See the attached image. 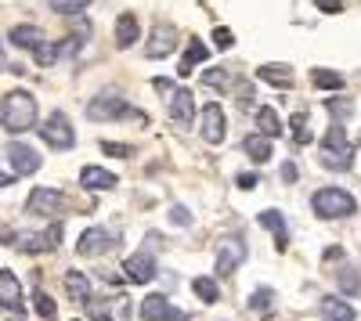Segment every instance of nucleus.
Returning <instances> with one entry per match:
<instances>
[{
    "instance_id": "31",
    "label": "nucleus",
    "mask_w": 361,
    "mask_h": 321,
    "mask_svg": "<svg viewBox=\"0 0 361 321\" xmlns=\"http://www.w3.org/2000/svg\"><path fill=\"white\" fill-rule=\"evenodd\" d=\"M33 307H37V314H40L44 321H54V317H58V307H54V300H51L47 293H40V289L33 293Z\"/></svg>"
},
{
    "instance_id": "35",
    "label": "nucleus",
    "mask_w": 361,
    "mask_h": 321,
    "mask_svg": "<svg viewBox=\"0 0 361 321\" xmlns=\"http://www.w3.org/2000/svg\"><path fill=\"white\" fill-rule=\"evenodd\" d=\"M271 303H275V289H264V285H260L257 293L250 296V307H253V310H271Z\"/></svg>"
},
{
    "instance_id": "20",
    "label": "nucleus",
    "mask_w": 361,
    "mask_h": 321,
    "mask_svg": "<svg viewBox=\"0 0 361 321\" xmlns=\"http://www.w3.org/2000/svg\"><path fill=\"white\" fill-rule=\"evenodd\" d=\"M0 293H4V300H0V303L11 307L15 314H22V289H18V278H15L8 268L0 271Z\"/></svg>"
},
{
    "instance_id": "36",
    "label": "nucleus",
    "mask_w": 361,
    "mask_h": 321,
    "mask_svg": "<svg viewBox=\"0 0 361 321\" xmlns=\"http://www.w3.org/2000/svg\"><path fill=\"white\" fill-rule=\"evenodd\" d=\"M231 44H235V33H231V29H224V25H217L214 29V47L217 51H231Z\"/></svg>"
},
{
    "instance_id": "4",
    "label": "nucleus",
    "mask_w": 361,
    "mask_h": 321,
    "mask_svg": "<svg viewBox=\"0 0 361 321\" xmlns=\"http://www.w3.org/2000/svg\"><path fill=\"white\" fill-rule=\"evenodd\" d=\"M40 137L51 144V149H58V152H69L76 144V134H73V123H69L66 112H51L44 120V127H40Z\"/></svg>"
},
{
    "instance_id": "40",
    "label": "nucleus",
    "mask_w": 361,
    "mask_h": 321,
    "mask_svg": "<svg viewBox=\"0 0 361 321\" xmlns=\"http://www.w3.org/2000/svg\"><path fill=\"white\" fill-rule=\"evenodd\" d=\"M102 152H105V156H123V159L134 156L130 144H112V141H102Z\"/></svg>"
},
{
    "instance_id": "33",
    "label": "nucleus",
    "mask_w": 361,
    "mask_h": 321,
    "mask_svg": "<svg viewBox=\"0 0 361 321\" xmlns=\"http://www.w3.org/2000/svg\"><path fill=\"white\" fill-rule=\"evenodd\" d=\"M47 4H51L58 15H80L83 8L94 4V0H47Z\"/></svg>"
},
{
    "instance_id": "27",
    "label": "nucleus",
    "mask_w": 361,
    "mask_h": 321,
    "mask_svg": "<svg viewBox=\"0 0 361 321\" xmlns=\"http://www.w3.org/2000/svg\"><path fill=\"white\" fill-rule=\"evenodd\" d=\"M257 127H260V134H267V137H279L282 134V120H279V112L275 108H257Z\"/></svg>"
},
{
    "instance_id": "21",
    "label": "nucleus",
    "mask_w": 361,
    "mask_h": 321,
    "mask_svg": "<svg viewBox=\"0 0 361 321\" xmlns=\"http://www.w3.org/2000/svg\"><path fill=\"white\" fill-rule=\"evenodd\" d=\"M8 40H11L15 47H22V51H33V47L44 44V33H40L37 25H15L11 33H8Z\"/></svg>"
},
{
    "instance_id": "37",
    "label": "nucleus",
    "mask_w": 361,
    "mask_h": 321,
    "mask_svg": "<svg viewBox=\"0 0 361 321\" xmlns=\"http://www.w3.org/2000/svg\"><path fill=\"white\" fill-rule=\"evenodd\" d=\"M83 307L90 310V317H94V321H112V314H109V307H105L102 300H87Z\"/></svg>"
},
{
    "instance_id": "17",
    "label": "nucleus",
    "mask_w": 361,
    "mask_h": 321,
    "mask_svg": "<svg viewBox=\"0 0 361 321\" xmlns=\"http://www.w3.org/2000/svg\"><path fill=\"white\" fill-rule=\"evenodd\" d=\"M260 224L271 231V235H275V249L286 253V249H289V227H286V217H282L279 210H264V213H260Z\"/></svg>"
},
{
    "instance_id": "13",
    "label": "nucleus",
    "mask_w": 361,
    "mask_h": 321,
    "mask_svg": "<svg viewBox=\"0 0 361 321\" xmlns=\"http://www.w3.org/2000/svg\"><path fill=\"white\" fill-rule=\"evenodd\" d=\"M58 242H62V224H51L47 231H40V235H15V246L22 253H47Z\"/></svg>"
},
{
    "instance_id": "11",
    "label": "nucleus",
    "mask_w": 361,
    "mask_h": 321,
    "mask_svg": "<svg viewBox=\"0 0 361 321\" xmlns=\"http://www.w3.org/2000/svg\"><path fill=\"white\" fill-rule=\"evenodd\" d=\"M199 134H202L209 144H221V141H224V108H221L217 101H206V105H202Z\"/></svg>"
},
{
    "instance_id": "28",
    "label": "nucleus",
    "mask_w": 361,
    "mask_h": 321,
    "mask_svg": "<svg viewBox=\"0 0 361 321\" xmlns=\"http://www.w3.org/2000/svg\"><path fill=\"white\" fill-rule=\"evenodd\" d=\"M289 130H293V144H311V127H307V112L300 108V112H293V120H289Z\"/></svg>"
},
{
    "instance_id": "19",
    "label": "nucleus",
    "mask_w": 361,
    "mask_h": 321,
    "mask_svg": "<svg viewBox=\"0 0 361 321\" xmlns=\"http://www.w3.org/2000/svg\"><path fill=\"white\" fill-rule=\"evenodd\" d=\"M271 141H275V137H267V134H250L243 141V149H246V156L253 163H267L271 156H275V144H271Z\"/></svg>"
},
{
    "instance_id": "39",
    "label": "nucleus",
    "mask_w": 361,
    "mask_h": 321,
    "mask_svg": "<svg viewBox=\"0 0 361 321\" xmlns=\"http://www.w3.org/2000/svg\"><path fill=\"white\" fill-rule=\"evenodd\" d=\"M329 108H333L336 120H347V115H354V105L347 98H336V101H329Z\"/></svg>"
},
{
    "instance_id": "26",
    "label": "nucleus",
    "mask_w": 361,
    "mask_h": 321,
    "mask_svg": "<svg viewBox=\"0 0 361 321\" xmlns=\"http://www.w3.org/2000/svg\"><path fill=\"white\" fill-rule=\"evenodd\" d=\"M311 83L318 87V91H343V87H347V80L340 73H333V69H314Z\"/></svg>"
},
{
    "instance_id": "43",
    "label": "nucleus",
    "mask_w": 361,
    "mask_h": 321,
    "mask_svg": "<svg viewBox=\"0 0 361 321\" xmlns=\"http://www.w3.org/2000/svg\"><path fill=\"white\" fill-rule=\"evenodd\" d=\"M282 181H286V184H293V181H296V166H293V163H286V166H282Z\"/></svg>"
},
{
    "instance_id": "29",
    "label": "nucleus",
    "mask_w": 361,
    "mask_h": 321,
    "mask_svg": "<svg viewBox=\"0 0 361 321\" xmlns=\"http://www.w3.org/2000/svg\"><path fill=\"white\" fill-rule=\"evenodd\" d=\"M192 293H195L202 303H217V300H221V289H217L214 278H195V282H192Z\"/></svg>"
},
{
    "instance_id": "22",
    "label": "nucleus",
    "mask_w": 361,
    "mask_h": 321,
    "mask_svg": "<svg viewBox=\"0 0 361 321\" xmlns=\"http://www.w3.org/2000/svg\"><path fill=\"white\" fill-rule=\"evenodd\" d=\"M137 37H141L137 18H134V15H119V18H116V44H119V47H130V44H137Z\"/></svg>"
},
{
    "instance_id": "25",
    "label": "nucleus",
    "mask_w": 361,
    "mask_h": 321,
    "mask_svg": "<svg viewBox=\"0 0 361 321\" xmlns=\"http://www.w3.org/2000/svg\"><path fill=\"white\" fill-rule=\"evenodd\" d=\"M206 58H209V47H206V44H199V40H192V44H188V51H185V62H180V69H177V76L185 80V76L192 73V65L206 62Z\"/></svg>"
},
{
    "instance_id": "41",
    "label": "nucleus",
    "mask_w": 361,
    "mask_h": 321,
    "mask_svg": "<svg viewBox=\"0 0 361 321\" xmlns=\"http://www.w3.org/2000/svg\"><path fill=\"white\" fill-rule=\"evenodd\" d=\"M314 4H318L325 15H336V11H343V4H347V0H314Z\"/></svg>"
},
{
    "instance_id": "24",
    "label": "nucleus",
    "mask_w": 361,
    "mask_h": 321,
    "mask_svg": "<svg viewBox=\"0 0 361 321\" xmlns=\"http://www.w3.org/2000/svg\"><path fill=\"white\" fill-rule=\"evenodd\" d=\"M322 317L325 321H354V307L343 303L340 296H325L322 300Z\"/></svg>"
},
{
    "instance_id": "45",
    "label": "nucleus",
    "mask_w": 361,
    "mask_h": 321,
    "mask_svg": "<svg viewBox=\"0 0 361 321\" xmlns=\"http://www.w3.org/2000/svg\"><path fill=\"white\" fill-rule=\"evenodd\" d=\"M343 256V249L340 246H333V249H325V260H340Z\"/></svg>"
},
{
    "instance_id": "32",
    "label": "nucleus",
    "mask_w": 361,
    "mask_h": 321,
    "mask_svg": "<svg viewBox=\"0 0 361 321\" xmlns=\"http://www.w3.org/2000/svg\"><path fill=\"white\" fill-rule=\"evenodd\" d=\"M336 282H340V289H343L347 296H357V289H361V275H357V268H343Z\"/></svg>"
},
{
    "instance_id": "2",
    "label": "nucleus",
    "mask_w": 361,
    "mask_h": 321,
    "mask_svg": "<svg viewBox=\"0 0 361 321\" xmlns=\"http://www.w3.org/2000/svg\"><path fill=\"white\" fill-rule=\"evenodd\" d=\"M325 170H336V173H343V170H350L354 166V144H350V137H347V130L340 127V120L325 130V141H322V159H318Z\"/></svg>"
},
{
    "instance_id": "6",
    "label": "nucleus",
    "mask_w": 361,
    "mask_h": 321,
    "mask_svg": "<svg viewBox=\"0 0 361 321\" xmlns=\"http://www.w3.org/2000/svg\"><path fill=\"white\" fill-rule=\"evenodd\" d=\"M166 105H170V123L177 130H188L192 120H195V98H192L188 87H173V94H170Z\"/></svg>"
},
{
    "instance_id": "10",
    "label": "nucleus",
    "mask_w": 361,
    "mask_h": 321,
    "mask_svg": "<svg viewBox=\"0 0 361 321\" xmlns=\"http://www.w3.org/2000/svg\"><path fill=\"white\" fill-rule=\"evenodd\" d=\"M246 260V242L243 239H224L221 246H217V260H214V271L221 275V278H228L238 264Z\"/></svg>"
},
{
    "instance_id": "42",
    "label": "nucleus",
    "mask_w": 361,
    "mask_h": 321,
    "mask_svg": "<svg viewBox=\"0 0 361 321\" xmlns=\"http://www.w3.org/2000/svg\"><path fill=\"white\" fill-rule=\"evenodd\" d=\"M243 191H253L257 188V173H238V181H235Z\"/></svg>"
},
{
    "instance_id": "9",
    "label": "nucleus",
    "mask_w": 361,
    "mask_h": 321,
    "mask_svg": "<svg viewBox=\"0 0 361 321\" xmlns=\"http://www.w3.org/2000/svg\"><path fill=\"white\" fill-rule=\"evenodd\" d=\"M177 40H180V33L170 22H156L152 37H148V44H145V58H166V54H173Z\"/></svg>"
},
{
    "instance_id": "3",
    "label": "nucleus",
    "mask_w": 361,
    "mask_h": 321,
    "mask_svg": "<svg viewBox=\"0 0 361 321\" xmlns=\"http://www.w3.org/2000/svg\"><path fill=\"white\" fill-rule=\"evenodd\" d=\"M311 210L322 220H343V217H354L357 213V199L347 188H322L311 199Z\"/></svg>"
},
{
    "instance_id": "38",
    "label": "nucleus",
    "mask_w": 361,
    "mask_h": 321,
    "mask_svg": "<svg viewBox=\"0 0 361 321\" xmlns=\"http://www.w3.org/2000/svg\"><path fill=\"white\" fill-rule=\"evenodd\" d=\"M170 224H173V227H192V213H188L185 206H173V210H170Z\"/></svg>"
},
{
    "instance_id": "8",
    "label": "nucleus",
    "mask_w": 361,
    "mask_h": 321,
    "mask_svg": "<svg viewBox=\"0 0 361 321\" xmlns=\"http://www.w3.org/2000/svg\"><path fill=\"white\" fill-rule=\"evenodd\" d=\"M8 163H11V173H18V177H29V173H37L40 170V152L37 149H29V144L25 141H11L8 144Z\"/></svg>"
},
{
    "instance_id": "46",
    "label": "nucleus",
    "mask_w": 361,
    "mask_h": 321,
    "mask_svg": "<svg viewBox=\"0 0 361 321\" xmlns=\"http://www.w3.org/2000/svg\"><path fill=\"white\" fill-rule=\"evenodd\" d=\"M73 321H80V317H73Z\"/></svg>"
},
{
    "instance_id": "16",
    "label": "nucleus",
    "mask_w": 361,
    "mask_h": 321,
    "mask_svg": "<svg viewBox=\"0 0 361 321\" xmlns=\"http://www.w3.org/2000/svg\"><path fill=\"white\" fill-rule=\"evenodd\" d=\"M257 76H260L264 83H271V87H279V91H289V87L296 83V73H293L289 65H282V62H267V65H260Z\"/></svg>"
},
{
    "instance_id": "44",
    "label": "nucleus",
    "mask_w": 361,
    "mask_h": 321,
    "mask_svg": "<svg viewBox=\"0 0 361 321\" xmlns=\"http://www.w3.org/2000/svg\"><path fill=\"white\" fill-rule=\"evenodd\" d=\"M18 177V173H0V191H4V188H11V181Z\"/></svg>"
},
{
    "instance_id": "23",
    "label": "nucleus",
    "mask_w": 361,
    "mask_h": 321,
    "mask_svg": "<svg viewBox=\"0 0 361 321\" xmlns=\"http://www.w3.org/2000/svg\"><path fill=\"white\" fill-rule=\"evenodd\" d=\"M66 293L73 296V303H87L90 300V282L83 271H66Z\"/></svg>"
},
{
    "instance_id": "30",
    "label": "nucleus",
    "mask_w": 361,
    "mask_h": 321,
    "mask_svg": "<svg viewBox=\"0 0 361 321\" xmlns=\"http://www.w3.org/2000/svg\"><path fill=\"white\" fill-rule=\"evenodd\" d=\"M33 58H37V65H54L58 58H62V44H40V47H33Z\"/></svg>"
},
{
    "instance_id": "15",
    "label": "nucleus",
    "mask_w": 361,
    "mask_h": 321,
    "mask_svg": "<svg viewBox=\"0 0 361 321\" xmlns=\"http://www.w3.org/2000/svg\"><path fill=\"white\" fill-rule=\"evenodd\" d=\"M80 184L90 188V191H109V188L119 184V177L112 170H102V166H83L80 170Z\"/></svg>"
},
{
    "instance_id": "1",
    "label": "nucleus",
    "mask_w": 361,
    "mask_h": 321,
    "mask_svg": "<svg viewBox=\"0 0 361 321\" xmlns=\"http://www.w3.org/2000/svg\"><path fill=\"white\" fill-rule=\"evenodd\" d=\"M0 123L8 134H25L37 127V98L29 91H11L0 101Z\"/></svg>"
},
{
    "instance_id": "18",
    "label": "nucleus",
    "mask_w": 361,
    "mask_h": 321,
    "mask_svg": "<svg viewBox=\"0 0 361 321\" xmlns=\"http://www.w3.org/2000/svg\"><path fill=\"white\" fill-rule=\"evenodd\" d=\"M137 314H141V321H170V314H173V307L166 303V296H145L141 300V307H137Z\"/></svg>"
},
{
    "instance_id": "34",
    "label": "nucleus",
    "mask_w": 361,
    "mask_h": 321,
    "mask_svg": "<svg viewBox=\"0 0 361 321\" xmlns=\"http://www.w3.org/2000/svg\"><path fill=\"white\" fill-rule=\"evenodd\" d=\"M202 83H206V87H214V91H224V87L231 83V76H228V69L214 65V69H206V73H202Z\"/></svg>"
},
{
    "instance_id": "12",
    "label": "nucleus",
    "mask_w": 361,
    "mask_h": 321,
    "mask_svg": "<svg viewBox=\"0 0 361 321\" xmlns=\"http://www.w3.org/2000/svg\"><path fill=\"white\" fill-rule=\"evenodd\" d=\"M123 275H127V282H134V285H148L156 278V256L152 253H134V256H127L123 260Z\"/></svg>"
},
{
    "instance_id": "5",
    "label": "nucleus",
    "mask_w": 361,
    "mask_h": 321,
    "mask_svg": "<svg viewBox=\"0 0 361 321\" xmlns=\"http://www.w3.org/2000/svg\"><path fill=\"white\" fill-rule=\"evenodd\" d=\"M123 115H134V112L119 94H98L94 101H87V120H94V123L123 120Z\"/></svg>"
},
{
    "instance_id": "14",
    "label": "nucleus",
    "mask_w": 361,
    "mask_h": 321,
    "mask_svg": "<svg viewBox=\"0 0 361 321\" xmlns=\"http://www.w3.org/2000/svg\"><path fill=\"white\" fill-rule=\"evenodd\" d=\"M112 246H116L112 231H105V227H87L83 235H80L76 253H80V256H102V253H109Z\"/></svg>"
},
{
    "instance_id": "7",
    "label": "nucleus",
    "mask_w": 361,
    "mask_h": 321,
    "mask_svg": "<svg viewBox=\"0 0 361 321\" xmlns=\"http://www.w3.org/2000/svg\"><path fill=\"white\" fill-rule=\"evenodd\" d=\"M62 206H66V199L58 188H33L29 191V202H25V210L33 217H58Z\"/></svg>"
}]
</instances>
